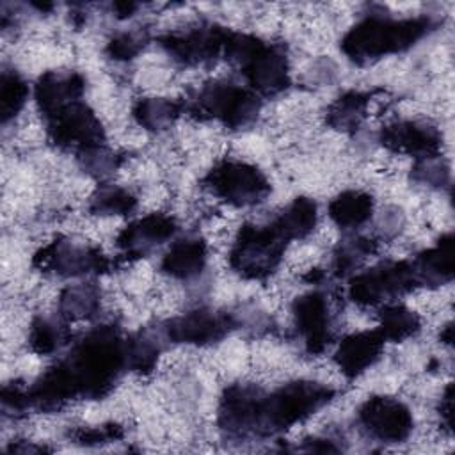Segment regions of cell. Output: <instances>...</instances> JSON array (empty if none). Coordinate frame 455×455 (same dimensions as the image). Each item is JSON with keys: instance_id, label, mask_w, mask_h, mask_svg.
Returning a JSON list of instances; mask_svg holds the SVG:
<instances>
[{"instance_id": "1", "label": "cell", "mask_w": 455, "mask_h": 455, "mask_svg": "<svg viewBox=\"0 0 455 455\" xmlns=\"http://www.w3.org/2000/svg\"><path fill=\"white\" fill-rule=\"evenodd\" d=\"M124 368L126 339L112 325L98 327L27 389L30 407L53 411L75 398H101Z\"/></svg>"}, {"instance_id": "2", "label": "cell", "mask_w": 455, "mask_h": 455, "mask_svg": "<svg viewBox=\"0 0 455 455\" xmlns=\"http://www.w3.org/2000/svg\"><path fill=\"white\" fill-rule=\"evenodd\" d=\"M332 396V387L313 380L288 382L272 393L252 386L245 409L243 437L279 434L315 414Z\"/></svg>"}, {"instance_id": "3", "label": "cell", "mask_w": 455, "mask_h": 455, "mask_svg": "<svg viewBox=\"0 0 455 455\" xmlns=\"http://www.w3.org/2000/svg\"><path fill=\"white\" fill-rule=\"evenodd\" d=\"M434 27L432 18L428 16L395 20L382 14H371L343 36L341 50L348 59L363 64L389 53L409 50Z\"/></svg>"}, {"instance_id": "4", "label": "cell", "mask_w": 455, "mask_h": 455, "mask_svg": "<svg viewBox=\"0 0 455 455\" xmlns=\"http://www.w3.org/2000/svg\"><path fill=\"white\" fill-rule=\"evenodd\" d=\"M224 57L235 60L251 89L263 96H274L290 85L284 53L254 36L231 32Z\"/></svg>"}, {"instance_id": "5", "label": "cell", "mask_w": 455, "mask_h": 455, "mask_svg": "<svg viewBox=\"0 0 455 455\" xmlns=\"http://www.w3.org/2000/svg\"><path fill=\"white\" fill-rule=\"evenodd\" d=\"M288 242L274 220L267 226L245 224L229 251V265L245 279H263L277 268Z\"/></svg>"}, {"instance_id": "6", "label": "cell", "mask_w": 455, "mask_h": 455, "mask_svg": "<svg viewBox=\"0 0 455 455\" xmlns=\"http://www.w3.org/2000/svg\"><path fill=\"white\" fill-rule=\"evenodd\" d=\"M188 108L201 119H215L235 130L251 124L258 117L259 98L242 85L212 82L196 94Z\"/></svg>"}, {"instance_id": "7", "label": "cell", "mask_w": 455, "mask_h": 455, "mask_svg": "<svg viewBox=\"0 0 455 455\" xmlns=\"http://www.w3.org/2000/svg\"><path fill=\"white\" fill-rule=\"evenodd\" d=\"M204 187L219 199L233 206H252L261 201L270 192V183L267 176L254 165L224 160L217 164L204 178Z\"/></svg>"}, {"instance_id": "8", "label": "cell", "mask_w": 455, "mask_h": 455, "mask_svg": "<svg viewBox=\"0 0 455 455\" xmlns=\"http://www.w3.org/2000/svg\"><path fill=\"white\" fill-rule=\"evenodd\" d=\"M50 139L64 149L76 155L105 146V132L94 112L82 101H71L55 112L44 116Z\"/></svg>"}, {"instance_id": "9", "label": "cell", "mask_w": 455, "mask_h": 455, "mask_svg": "<svg viewBox=\"0 0 455 455\" xmlns=\"http://www.w3.org/2000/svg\"><path fill=\"white\" fill-rule=\"evenodd\" d=\"M418 286L411 261H384L352 277L348 297L361 306H375Z\"/></svg>"}, {"instance_id": "10", "label": "cell", "mask_w": 455, "mask_h": 455, "mask_svg": "<svg viewBox=\"0 0 455 455\" xmlns=\"http://www.w3.org/2000/svg\"><path fill=\"white\" fill-rule=\"evenodd\" d=\"M229 37L231 30L206 23L183 32L167 34L160 39V44L174 60L187 66H196L224 55Z\"/></svg>"}, {"instance_id": "11", "label": "cell", "mask_w": 455, "mask_h": 455, "mask_svg": "<svg viewBox=\"0 0 455 455\" xmlns=\"http://www.w3.org/2000/svg\"><path fill=\"white\" fill-rule=\"evenodd\" d=\"M34 265L43 272H52L62 277H78L105 272L110 263L98 249L69 240H55L34 256Z\"/></svg>"}, {"instance_id": "12", "label": "cell", "mask_w": 455, "mask_h": 455, "mask_svg": "<svg viewBox=\"0 0 455 455\" xmlns=\"http://www.w3.org/2000/svg\"><path fill=\"white\" fill-rule=\"evenodd\" d=\"M357 419L364 432L380 443H402L412 432V414L405 403L391 396L368 398Z\"/></svg>"}, {"instance_id": "13", "label": "cell", "mask_w": 455, "mask_h": 455, "mask_svg": "<svg viewBox=\"0 0 455 455\" xmlns=\"http://www.w3.org/2000/svg\"><path fill=\"white\" fill-rule=\"evenodd\" d=\"M233 327L235 322L228 313L201 307L169 320L164 332L174 343L210 345L220 341Z\"/></svg>"}, {"instance_id": "14", "label": "cell", "mask_w": 455, "mask_h": 455, "mask_svg": "<svg viewBox=\"0 0 455 455\" xmlns=\"http://www.w3.org/2000/svg\"><path fill=\"white\" fill-rule=\"evenodd\" d=\"M380 144L389 151L416 156L418 160L439 156L441 132L421 121H396L380 130Z\"/></svg>"}, {"instance_id": "15", "label": "cell", "mask_w": 455, "mask_h": 455, "mask_svg": "<svg viewBox=\"0 0 455 455\" xmlns=\"http://www.w3.org/2000/svg\"><path fill=\"white\" fill-rule=\"evenodd\" d=\"M293 318L297 331L311 354H320L331 343V313L323 293L307 291L295 299Z\"/></svg>"}, {"instance_id": "16", "label": "cell", "mask_w": 455, "mask_h": 455, "mask_svg": "<svg viewBox=\"0 0 455 455\" xmlns=\"http://www.w3.org/2000/svg\"><path fill=\"white\" fill-rule=\"evenodd\" d=\"M176 231L174 219L164 213H149L142 219L133 220L117 235V247L126 256H144Z\"/></svg>"}, {"instance_id": "17", "label": "cell", "mask_w": 455, "mask_h": 455, "mask_svg": "<svg viewBox=\"0 0 455 455\" xmlns=\"http://www.w3.org/2000/svg\"><path fill=\"white\" fill-rule=\"evenodd\" d=\"M384 338L375 331H361L347 336L334 352V363L339 371L348 379L359 377L380 357L384 348Z\"/></svg>"}, {"instance_id": "18", "label": "cell", "mask_w": 455, "mask_h": 455, "mask_svg": "<svg viewBox=\"0 0 455 455\" xmlns=\"http://www.w3.org/2000/svg\"><path fill=\"white\" fill-rule=\"evenodd\" d=\"M84 78L75 71H48L36 84V101L44 116L76 101L84 94Z\"/></svg>"}, {"instance_id": "19", "label": "cell", "mask_w": 455, "mask_h": 455, "mask_svg": "<svg viewBox=\"0 0 455 455\" xmlns=\"http://www.w3.org/2000/svg\"><path fill=\"white\" fill-rule=\"evenodd\" d=\"M418 286H439L453 277V236L444 235L441 240L418 254L411 261Z\"/></svg>"}, {"instance_id": "20", "label": "cell", "mask_w": 455, "mask_h": 455, "mask_svg": "<svg viewBox=\"0 0 455 455\" xmlns=\"http://www.w3.org/2000/svg\"><path fill=\"white\" fill-rule=\"evenodd\" d=\"M206 243L201 238L176 240L162 259V270L181 281L197 277L206 265Z\"/></svg>"}, {"instance_id": "21", "label": "cell", "mask_w": 455, "mask_h": 455, "mask_svg": "<svg viewBox=\"0 0 455 455\" xmlns=\"http://www.w3.org/2000/svg\"><path fill=\"white\" fill-rule=\"evenodd\" d=\"M373 213V199L361 190H347L329 203V217L343 229H355L370 220Z\"/></svg>"}, {"instance_id": "22", "label": "cell", "mask_w": 455, "mask_h": 455, "mask_svg": "<svg viewBox=\"0 0 455 455\" xmlns=\"http://www.w3.org/2000/svg\"><path fill=\"white\" fill-rule=\"evenodd\" d=\"M316 219V203L309 197H297L279 213L277 219H274V222L288 240H299L315 229Z\"/></svg>"}, {"instance_id": "23", "label": "cell", "mask_w": 455, "mask_h": 455, "mask_svg": "<svg viewBox=\"0 0 455 455\" xmlns=\"http://www.w3.org/2000/svg\"><path fill=\"white\" fill-rule=\"evenodd\" d=\"M370 103V94L348 91L339 96L327 110V123L336 130H354L363 121Z\"/></svg>"}, {"instance_id": "24", "label": "cell", "mask_w": 455, "mask_h": 455, "mask_svg": "<svg viewBox=\"0 0 455 455\" xmlns=\"http://www.w3.org/2000/svg\"><path fill=\"white\" fill-rule=\"evenodd\" d=\"M181 107L167 98H144L139 100L133 107V117L135 121L153 132H160L169 128L176 117L180 116Z\"/></svg>"}, {"instance_id": "25", "label": "cell", "mask_w": 455, "mask_h": 455, "mask_svg": "<svg viewBox=\"0 0 455 455\" xmlns=\"http://www.w3.org/2000/svg\"><path fill=\"white\" fill-rule=\"evenodd\" d=\"M59 307L64 318H89L100 307V290L94 284H73L60 293Z\"/></svg>"}, {"instance_id": "26", "label": "cell", "mask_w": 455, "mask_h": 455, "mask_svg": "<svg viewBox=\"0 0 455 455\" xmlns=\"http://www.w3.org/2000/svg\"><path fill=\"white\" fill-rule=\"evenodd\" d=\"M419 316L402 304H389L380 311L379 332L384 339H407L419 331Z\"/></svg>"}, {"instance_id": "27", "label": "cell", "mask_w": 455, "mask_h": 455, "mask_svg": "<svg viewBox=\"0 0 455 455\" xmlns=\"http://www.w3.org/2000/svg\"><path fill=\"white\" fill-rule=\"evenodd\" d=\"M66 339H68L66 325L48 316L36 318L28 334L30 348L41 355L57 352L66 343Z\"/></svg>"}, {"instance_id": "28", "label": "cell", "mask_w": 455, "mask_h": 455, "mask_svg": "<svg viewBox=\"0 0 455 455\" xmlns=\"http://www.w3.org/2000/svg\"><path fill=\"white\" fill-rule=\"evenodd\" d=\"M28 98V85L16 71H4L0 78V116L9 123L18 116Z\"/></svg>"}, {"instance_id": "29", "label": "cell", "mask_w": 455, "mask_h": 455, "mask_svg": "<svg viewBox=\"0 0 455 455\" xmlns=\"http://www.w3.org/2000/svg\"><path fill=\"white\" fill-rule=\"evenodd\" d=\"M137 206V199L132 192L121 187L107 185L94 192L89 210L96 215H124Z\"/></svg>"}, {"instance_id": "30", "label": "cell", "mask_w": 455, "mask_h": 455, "mask_svg": "<svg viewBox=\"0 0 455 455\" xmlns=\"http://www.w3.org/2000/svg\"><path fill=\"white\" fill-rule=\"evenodd\" d=\"M160 354V345L155 338L148 334H139L126 339V361L128 368L139 373L151 371L156 364Z\"/></svg>"}, {"instance_id": "31", "label": "cell", "mask_w": 455, "mask_h": 455, "mask_svg": "<svg viewBox=\"0 0 455 455\" xmlns=\"http://www.w3.org/2000/svg\"><path fill=\"white\" fill-rule=\"evenodd\" d=\"M375 251V242L370 238L355 236L339 243L334 252V270L338 275H345L359 267V263Z\"/></svg>"}, {"instance_id": "32", "label": "cell", "mask_w": 455, "mask_h": 455, "mask_svg": "<svg viewBox=\"0 0 455 455\" xmlns=\"http://www.w3.org/2000/svg\"><path fill=\"white\" fill-rule=\"evenodd\" d=\"M76 156H78L82 167L89 174H92L96 178L108 176L119 165V156L114 151L107 149L105 146H98V148L87 149V151H84V153H80Z\"/></svg>"}, {"instance_id": "33", "label": "cell", "mask_w": 455, "mask_h": 455, "mask_svg": "<svg viewBox=\"0 0 455 455\" xmlns=\"http://www.w3.org/2000/svg\"><path fill=\"white\" fill-rule=\"evenodd\" d=\"M148 37L140 30L121 32L114 36L107 44V53L116 60H128L133 59L146 44Z\"/></svg>"}, {"instance_id": "34", "label": "cell", "mask_w": 455, "mask_h": 455, "mask_svg": "<svg viewBox=\"0 0 455 455\" xmlns=\"http://www.w3.org/2000/svg\"><path fill=\"white\" fill-rule=\"evenodd\" d=\"M448 165L439 158H423L418 160V164L412 169V178L419 183H427V185H444L448 181Z\"/></svg>"}, {"instance_id": "35", "label": "cell", "mask_w": 455, "mask_h": 455, "mask_svg": "<svg viewBox=\"0 0 455 455\" xmlns=\"http://www.w3.org/2000/svg\"><path fill=\"white\" fill-rule=\"evenodd\" d=\"M123 428L117 423H108L101 427H89V428H78L71 435L75 443L80 444H103V443H112L116 439L123 437Z\"/></svg>"}, {"instance_id": "36", "label": "cell", "mask_w": 455, "mask_h": 455, "mask_svg": "<svg viewBox=\"0 0 455 455\" xmlns=\"http://www.w3.org/2000/svg\"><path fill=\"white\" fill-rule=\"evenodd\" d=\"M453 389L451 384L446 387L443 398H441V419L444 421V427L451 430V411H453Z\"/></svg>"}, {"instance_id": "37", "label": "cell", "mask_w": 455, "mask_h": 455, "mask_svg": "<svg viewBox=\"0 0 455 455\" xmlns=\"http://www.w3.org/2000/svg\"><path fill=\"white\" fill-rule=\"evenodd\" d=\"M137 9V4L133 2H117L114 4V11L123 18V16H130L133 11Z\"/></svg>"}, {"instance_id": "38", "label": "cell", "mask_w": 455, "mask_h": 455, "mask_svg": "<svg viewBox=\"0 0 455 455\" xmlns=\"http://www.w3.org/2000/svg\"><path fill=\"white\" fill-rule=\"evenodd\" d=\"M451 331H453V329H451V323H448V325L444 327V332L441 334V339H443L444 343H450V341H451Z\"/></svg>"}]
</instances>
